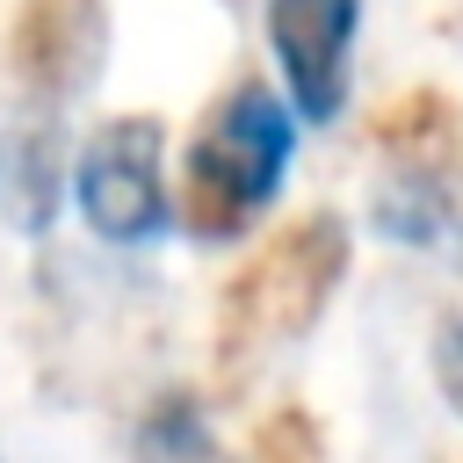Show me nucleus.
Segmentation results:
<instances>
[{
	"instance_id": "nucleus-1",
	"label": "nucleus",
	"mask_w": 463,
	"mask_h": 463,
	"mask_svg": "<svg viewBox=\"0 0 463 463\" xmlns=\"http://www.w3.org/2000/svg\"><path fill=\"white\" fill-rule=\"evenodd\" d=\"M297 159V109L268 80H232L188 130L174 224L203 246H232L260 224V210L282 195Z\"/></svg>"
},
{
	"instance_id": "nucleus-2",
	"label": "nucleus",
	"mask_w": 463,
	"mask_h": 463,
	"mask_svg": "<svg viewBox=\"0 0 463 463\" xmlns=\"http://www.w3.org/2000/svg\"><path fill=\"white\" fill-rule=\"evenodd\" d=\"M347 282V224L311 210L289 232H275L224 289V318H217V362L224 369H253L275 347L304 340L318 326V311L333 304V289Z\"/></svg>"
},
{
	"instance_id": "nucleus-3",
	"label": "nucleus",
	"mask_w": 463,
	"mask_h": 463,
	"mask_svg": "<svg viewBox=\"0 0 463 463\" xmlns=\"http://www.w3.org/2000/svg\"><path fill=\"white\" fill-rule=\"evenodd\" d=\"M72 203L101 246H152L174 232L159 116H109L72 159Z\"/></svg>"
},
{
	"instance_id": "nucleus-4",
	"label": "nucleus",
	"mask_w": 463,
	"mask_h": 463,
	"mask_svg": "<svg viewBox=\"0 0 463 463\" xmlns=\"http://www.w3.org/2000/svg\"><path fill=\"white\" fill-rule=\"evenodd\" d=\"M362 0H268V51L282 72V101L311 123H333L347 101V58H354Z\"/></svg>"
},
{
	"instance_id": "nucleus-5",
	"label": "nucleus",
	"mask_w": 463,
	"mask_h": 463,
	"mask_svg": "<svg viewBox=\"0 0 463 463\" xmlns=\"http://www.w3.org/2000/svg\"><path fill=\"white\" fill-rule=\"evenodd\" d=\"M109 58V0H22L14 7V80L36 101H72Z\"/></svg>"
},
{
	"instance_id": "nucleus-6",
	"label": "nucleus",
	"mask_w": 463,
	"mask_h": 463,
	"mask_svg": "<svg viewBox=\"0 0 463 463\" xmlns=\"http://www.w3.org/2000/svg\"><path fill=\"white\" fill-rule=\"evenodd\" d=\"M65 203V152H58V123L51 116H14L0 123V224L36 239L58 224Z\"/></svg>"
},
{
	"instance_id": "nucleus-7",
	"label": "nucleus",
	"mask_w": 463,
	"mask_h": 463,
	"mask_svg": "<svg viewBox=\"0 0 463 463\" xmlns=\"http://www.w3.org/2000/svg\"><path fill=\"white\" fill-rule=\"evenodd\" d=\"M137 463H224L195 398H159L137 427Z\"/></svg>"
},
{
	"instance_id": "nucleus-8",
	"label": "nucleus",
	"mask_w": 463,
	"mask_h": 463,
	"mask_svg": "<svg viewBox=\"0 0 463 463\" xmlns=\"http://www.w3.org/2000/svg\"><path fill=\"white\" fill-rule=\"evenodd\" d=\"M239 463H318V427H311V412H304V405L268 412V427L253 434V449H246Z\"/></svg>"
},
{
	"instance_id": "nucleus-9",
	"label": "nucleus",
	"mask_w": 463,
	"mask_h": 463,
	"mask_svg": "<svg viewBox=\"0 0 463 463\" xmlns=\"http://www.w3.org/2000/svg\"><path fill=\"white\" fill-rule=\"evenodd\" d=\"M434 383H441L449 412L463 420V311L441 318V333H434Z\"/></svg>"
}]
</instances>
